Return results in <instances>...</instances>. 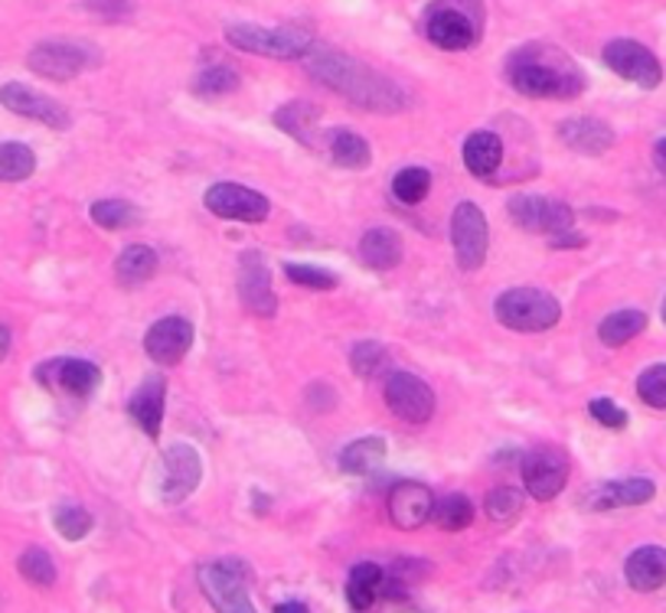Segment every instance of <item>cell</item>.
<instances>
[{"instance_id":"31","label":"cell","mask_w":666,"mask_h":613,"mask_svg":"<svg viewBox=\"0 0 666 613\" xmlns=\"http://www.w3.org/2000/svg\"><path fill=\"white\" fill-rule=\"evenodd\" d=\"M647 330V314L644 310H614L601 320L598 327V340L611 350L627 347L631 340H637Z\"/></svg>"},{"instance_id":"17","label":"cell","mask_w":666,"mask_h":613,"mask_svg":"<svg viewBox=\"0 0 666 613\" xmlns=\"http://www.w3.org/2000/svg\"><path fill=\"white\" fill-rule=\"evenodd\" d=\"M239 300L252 317H275L279 297L272 291V271L259 252H242L239 259Z\"/></svg>"},{"instance_id":"40","label":"cell","mask_w":666,"mask_h":613,"mask_svg":"<svg viewBox=\"0 0 666 613\" xmlns=\"http://www.w3.org/2000/svg\"><path fill=\"white\" fill-rule=\"evenodd\" d=\"M285 277L297 287H307V291H334L340 284V277L327 267H317V264H285Z\"/></svg>"},{"instance_id":"42","label":"cell","mask_w":666,"mask_h":613,"mask_svg":"<svg viewBox=\"0 0 666 613\" xmlns=\"http://www.w3.org/2000/svg\"><path fill=\"white\" fill-rule=\"evenodd\" d=\"M637 395H641L644 405H651L657 412H666V362H657V365H651V369L641 372Z\"/></svg>"},{"instance_id":"19","label":"cell","mask_w":666,"mask_h":613,"mask_svg":"<svg viewBox=\"0 0 666 613\" xmlns=\"http://www.w3.org/2000/svg\"><path fill=\"white\" fill-rule=\"evenodd\" d=\"M432 510H435V496L425 483H395L389 493V519L392 526L402 532H415L425 523H432Z\"/></svg>"},{"instance_id":"39","label":"cell","mask_w":666,"mask_h":613,"mask_svg":"<svg viewBox=\"0 0 666 613\" xmlns=\"http://www.w3.org/2000/svg\"><path fill=\"white\" fill-rule=\"evenodd\" d=\"M385 365H389V350L376 340H363L350 350V369L360 379H376Z\"/></svg>"},{"instance_id":"46","label":"cell","mask_w":666,"mask_h":613,"mask_svg":"<svg viewBox=\"0 0 666 613\" xmlns=\"http://www.w3.org/2000/svg\"><path fill=\"white\" fill-rule=\"evenodd\" d=\"M654 164H657V171L666 176V138L664 141H657V147H654Z\"/></svg>"},{"instance_id":"16","label":"cell","mask_w":666,"mask_h":613,"mask_svg":"<svg viewBox=\"0 0 666 613\" xmlns=\"http://www.w3.org/2000/svg\"><path fill=\"white\" fill-rule=\"evenodd\" d=\"M0 105L10 111V114H20V118H30V121H40L46 128H56V131H69L73 128V114L66 111V105H59L56 98L36 91V88L23 86V83H7L0 86Z\"/></svg>"},{"instance_id":"20","label":"cell","mask_w":666,"mask_h":613,"mask_svg":"<svg viewBox=\"0 0 666 613\" xmlns=\"http://www.w3.org/2000/svg\"><path fill=\"white\" fill-rule=\"evenodd\" d=\"M164 402H167V379L164 375H151L141 382V388L128 398V415L138 422V428L148 438L161 435L164 425Z\"/></svg>"},{"instance_id":"2","label":"cell","mask_w":666,"mask_h":613,"mask_svg":"<svg viewBox=\"0 0 666 613\" xmlns=\"http://www.w3.org/2000/svg\"><path fill=\"white\" fill-rule=\"evenodd\" d=\"M506 79L526 98H578L585 91V73L569 53L549 43H526L506 63Z\"/></svg>"},{"instance_id":"27","label":"cell","mask_w":666,"mask_h":613,"mask_svg":"<svg viewBox=\"0 0 666 613\" xmlns=\"http://www.w3.org/2000/svg\"><path fill=\"white\" fill-rule=\"evenodd\" d=\"M157 252L151 245H128L118 259H114V277L121 287H141L157 274Z\"/></svg>"},{"instance_id":"13","label":"cell","mask_w":666,"mask_h":613,"mask_svg":"<svg viewBox=\"0 0 666 613\" xmlns=\"http://www.w3.org/2000/svg\"><path fill=\"white\" fill-rule=\"evenodd\" d=\"M451 245H455V259L461 271L483 267L487 252H490V226L477 202H468V199L458 202V209L451 216Z\"/></svg>"},{"instance_id":"37","label":"cell","mask_w":666,"mask_h":613,"mask_svg":"<svg viewBox=\"0 0 666 613\" xmlns=\"http://www.w3.org/2000/svg\"><path fill=\"white\" fill-rule=\"evenodd\" d=\"M483 510H487V516H490L493 523L510 526V523H516L520 513H523V493H520L516 486H496V490L487 493Z\"/></svg>"},{"instance_id":"49","label":"cell","mask_w":666,"mask_h":613,"mask_svg":"<svg viewBox=\"0 0 666 613\" xmlns=\"http://www.w3.org/2000/svg\"><path fill=\"white\" fill-rule=\"evenodd\" d=\"M664 324H666V300H664Z\"/></svg>"},{"instance_id":"6","label":"cell","mask_w":666,"mask_h":613,"mask_svg":"<svg viewBox=\"0 0 666 613\" xmlns=\"http://www.w3.org/2000/svg\"><path fill=\"white\" fill-rule=\"evenodd\" d=\"M199 588L216 613H259L249 598V568L236 558L203 565Z\"/></svg>"},{"instance_id":"25","label":"cell","mask_w":666,"mask_h":613,"mask_svg":"<svg viewBox=\"0 0 666 613\" xmlns=\"http://www.w3.org/2000/svg\"><path fill=\"white\" fill-rule=\"evenodd\" d=\"M360 262L367 264V267H373V271H392L395 264L402 262V255H405V245H402V236L395 232V229H370V232H363V239H360Z\"/></svg>"},{"instance_id":"15","label":"cell","mask_w":666,"mask_h":613,"mask_svg":"<svg viewBox=\"0 0 666 613\" xmlns=\"http://www.w3.org/2000/svg\"><path fill=\"white\" fill-rule=\"evenodd\" d=\"M601 59H604V66H608L614 76H621V79H627V83H634V86L657 88L664 83V66H660V59H657L644 43H637V40H611V43L604 46Z\"/></svg>"},{"instance_id":"35","label":"cell","mask_w":666,"mask_h":613,"mask_svg":"<svg viewBox=\"0 0 666 613\" xmlns=\"http://www.w3.org/2000/svg\"><path fill=\"white\" fill-rule=\"evenodd\" d=\"M432 193V171L428 167H402L392 176V196L405 206H418Z\"/></svg>"},{"instance_id":"10","label":"cell","mask_w":666,"mask_h":613,"mask_svg":"<svg viewBox=\"0 0 666 613\" xmlns=\"http://www.w3.org/2000/svg\"><path fill=\"white\" fill-rule=\"evenodd\" d=\"M33 379L46 392H63L73 398H92L101 385V369L89 359H73V355H56L46 359L33 369Z\"/></svg>"},{"instance_id":"32","label":"cell","mask_w":666,"mask_h":613,"mask_svg":"<svg viewBox=\"0 0 666 613\" xmlns=\"http://www.w3.org/2000/svg\"><path fill=\"white\" fill-rule=\"evenodd\" d=\"M36 174V154L23 141H0V183H23Z\"/></svg>"},{"instance_id":"48","label":"cell","mask_w":666,"mask_h":613,"mask_svg":"<svg viewBox=\"0 0 666 613\" xmlns=\"http://www.w3.org/2000/svg\"><path fill=\"white\" fill-rule=\"evenodd\" d=\"M275 613H307V607H304L301 601H287V604H282Z\"/></svg>"},{"instance_id":"3","label":"cell","mask_w":666,"mask_h":613,"mask_svg":"<svg viewBox=\"0 0 666 613\" xmlns=\"http://www.w3.org/2000/svg\"><path fill=\"white\" fill-rule=\"evenodd\" d=\"M483 33L480 0H435L425 13V36L445 53L471 50Z\"/></svg>"},{"instance_id":"43","label":"cell","mask_w":666,"mask_h":613,"mask_svg":"<svg viewBox=\"0 0 666 613\" xmlns=\"http://www.w3.org/2000/svg\"><path fill=\"white\" fill-rule=\"evenodd\" d=\"M588 415H591L598 425H604L608 431H624V428H627V412H624L618 402H611V398H591Z\"/></svg>"},{"instance_id":"11","label":"cell","mask_w":666,"mask_h":613,"mask_svg":"<svg viewBox=\"0 0 666 613\" xmlns=\"http://www.w3.org/2000/svg\"><path fill=\"white\" fill-rule=\"evenodd\" d=\"M382 398L389 405V412L405 422V425H425L435 415V392L425 379L412 375V372H392L385 375L382 385Z\"/></svg>"},{"instance_id":"7","label":"cell","mask_w":666,"mask_h":613,"mask_svg":"<svg viewBox=\"0 0 666 613\" xmlns=\"http://www.w3.org/2000/svg\"><path fill=\"white\" fill-rule=\"evenodd\" d=\"M92 63H96V53L76 40H43L26 56V66L50 83H69L79 73H86Z\"/></svg>"},{"instance_id":"38","label":"cell","mask_w":666,"mask_h":613,"mask_svg":"<svg viewBox=\"0 0 666 613\" xmlns=\"http://www.w3.org/2000/svg\"><path fill=\"white\" fill-rule=\"evenodd\" d=\"M242 86V79H239V73L232 69V66H222V63H216V66H206L199 76H196V83H193V91L199 95V98H219V95H229V91H236V88Z\"/></svg>"},{"instance_id":"12","label":"cell","mask_w":666,"mask_h":613,"mask_svg":"<svg viewBox=\"0 0 666 613\" xmlns=\"http://www.w3.org/2000/svg\"><path fill=\"white\" fill-rule=\"evenodd\" d=\"M206 209L219 219H229V222H249V226H259L269 219L272 212V202L265 193L259 189H249L242 183H212L203 196Z\"/></svg>"},{"instance_id":"9","label":"cell","mask_w":666,"mask_h":613,"mask_svg":"<svg viewBox=\"0 0 666 613\" xmlns=\"http://www.w3.org/2000/svg\"><path fill=\"white\" fill-rule=\"evenodd\" d=\"M510 219L533 236H563L575 229V212L569 202L549 199V196H510L506 199Z\"/></svg>"},{"instance_id":"21","label":"cell","mask_w":666,"mask_h":613,"mask_svg":"<svg viewBox=\"0 0 666 613\" xmlns=\"http://www.w3.org/2000/svg\"><path fill=\"white\" fill-rule=\"evenodd\" d=\"M559 141L585 157H601L614 147V131L598 118H566L559 124Z\"/></svg>"},{"instance_id":"29","label":"cell","mask_w":666,"mask_h":613,"mask_svg":"<svg viewBox=\"0 0 666 613\" xmlns=\"http://www.w3.org/2000/svg\"><path fill=\"white\" fill-rule=\"evenodd\" d=\"M382 584H385V571H382L376 561H363L350 571L347 578V601L353 611H370L382 594Z\"/></svg>"},{"instance_id":"22","label":"cell","mask_w":666,"mask_h":613,"mask_svg":"<svg viewBox=\"0 0 666 613\" xmlns=\"http://www.w3.org/2000/svg\"><path fill=\"white\" fill-rule=\"evenodd\" d=\"M657 496V486L654 480H644V477H631V480H614V483H604L591 493L588 506L598 510V513H608V510H621V506H644Z\"/></svg>"},{"instance_id":"28","label":"cell","mask_w":666,"mask_h":613,"mask_svg":"<svg viewBox=\"0 0 666 613\" xmlns=\"http://www.w3.org/2000/svg\"><path fill=\"white\" fill-rule=\"evenodd\" d=\"M327 154L343 171H367L373 164V151H370L367 138H360L357 131H330Z\"/></svg>"},{"instance_id":"47","label":"cell","mask_w":666,"mask_h":613,"mask_svg":"<svg viewBox=\"0 0 666 613\" xmlns=\"http://www.w3.org/2000/svg\"><path fill=\"white\" fill-rule=\"evenodd\" d=\"M7 352H10V330L0 324V362L7 359Z\"/></svg>"},{"instance_id":"33","label":"cell","mask_w":666,"mask_h":613,"mask_svg":"<svg viewBox=\"0 0 666 613\" xmlns=\"http://www.w3.org/2000/svg\"><path fill=\"white\" fill-rule=\"evenodd\" d=\"M92 222L105 232H118V229H131L141 222V209L128 199H98L89 209Z\"/></svg>"},{"instance_id":"34","label":"cell","mask_w":666,"mask_h":613,"mask_svg":"<svg viewBox=\"0 0 666 613\" xmlns=\"http://www.w3.org/2000/svg\"><path fill=\"white\" fill-rule=\"evenodd\" d=\"M432 523L445 532H461L474 523V503L465 496V493H448L441 500H435V510H432Z\"/></svg>"},{"instance_id":"8","label":"cell","mask_w":666,"mask_h":613,"mask_svg":"<svg viewBox=\"0 0 666 613\" xmlns=\"http://www.w3.org/2000/svg\"><path fill=\"white\" fill-rule=\"evenodd\" d=\"M569 453L556 444H543L523 457V486L533 500L549 503L569 483Z\"/></svg>"},{"instance_id":"23","label":"cell","mask_w":666,"mask_h":613,"mask_svg":"<svg viewBox=\"0 0 666 613\" xmlns=\"http://www.w3.org/2000/svg\"><path fill=\"white\" fill-rule=\"evenodd\" d=\"M320 118L324 111L314 101H287L275 111V124L304 147H320Z\"/></svg>"},{"instance_id":"24","label":"cell","mask_w":666,"mask_h":613,"mask_svg":"<svg viewBox=\"0 0 666 613\" xmlns=\"http://www.w3.org/2000/svg\"><path fill=\"white\" fill-rule=\"evenodd\" d=\"M624 578L634 591L641 594H651V591H660L666 584V548L660 545H644L637 548L627 565H624Z\"/></svg>"},{"instance_id":"1","label":"cell","mask_w":666,"mask_h":613,"mask_svg":"<svg viewBox=\"0 0 666 613\" xmlns=\"http://www.w3.org/2000/svg\"><path fill=\"white\" fill-rule=\"evenodd\" d=\"M307 69L320 86L340 91L347 101L367 108V111H380V114H395L408 105L405 91L395 86L392 79H385L373 66L347 56V53H334V50H310L307 53Z\"/></svg>"},{"instance_id":"30","label":"cell","mask_w":666,"mask_h":613,"mask_svg":"<svg viewBox=\"0 0 666 613\" xmlns=\"http://www.w3.org/2000/svg\"><path fill=\"white\" fill-rule=\"evenodd\" d=\"M385 453H389V447H385V438H380V435L353 440L340 453V470L350 473V477H367V473L380 470Z\"/></svg>"},{"instance_id":"5","label":"cell","mask_w":666,"mask_h":613,"mask_svg":"<svg viewBox=\"0 0 666 613\" xmlns=\"http://www.w3.org/2000/svg\"><path fill=\"white\" fill-rule=\"evenodd\" d=\"M226 43L242 53H255L269 59H304L314 50L310 33L301 26H259V23L226 26Z\"/></svg>"},{"instance_id":"36","label":"cell","mask_w":666,"mask_h":613,"mask_svg":"<svg viewBox=\"0 0 666 613\" xmlns=\"http://www.w3.org/2000/svg\"><path fill=\"white\" fill-rule=\"evenodd\" d=\"M17 571L33 588H53L56 584V565H53L50 551H43V548H26L17 561Z\"/></svg>"},{"instance_id":"26","label":"cell","mask_w":666,"mask_h":613,"mask_svg":"<svg viewBox=\"0 0 666 613\" xmlns=\"http://www.w3.org/2000/svg\"><path fill=\"white\" fill-rule=\"evenodd\" d=\"M461 157H465V167H468L477 179H490V176L500 171V164H503V141H500V134H493V131H474V134L465 141Z\"/></svg>"},{"instance_id":"45","label":"cell","mask_w":666,"mask_h":613,"mask_svg":"<svg viewBox=\"0 0 666 613\" xmlns=\"http://www.w3.org/2000/svg\"><path fill=\"white\" fill-rule=\"evenodd\" d=\"M549 245H553L556 252H566V249H585V245H588V239H585L581 232H575V229H571V232H563V236H553V239H549Z\"/></svg>"},{"instance_id":"14","label":"cell","mask_w":666,"mask_h":613,"mask_svg":"<svg viewBox=\"0 0 666 613\" xmlns=\"http://www.w3.org/2000/svg\"><path fill=\"white\" fill-rule=\"evenodd\" d=\"M203 480V457L190 444H171L161 457L157 490L164 503H184Z\"/></svg>"},{"instance_id":"4","label":"cell","mask_w":666,"mask_h":613,"mask_svg":"<svg viewBox=\"0 0 666 613\" xmlns=\"http://www.w3.org/2000/svg\"><path fill=\"white\" fill-rule=\"evenodd\" d=\"M493 314L513 333H546L563 320V304L539 287H510L496 297Z\"/></svg>"},{"instance_id":"44","label":"cell","mask_w":666,"mask_h":613,"mask_svg":"<svg viewBox=\"0 0 666 613\" xmlns=\"http://www.w3.org/2000/svg\"><path fill=\"white\" fill-rule=\"evenodd\" d=\"M83 7L101 20H124L131 13V0H83Z\"/></svg>"},{"instance_id":"41","label":"cell","mask_w":666,"mask_h":613,"mask_svg":"<svg viewBox=\"0 0 666 613\" xmlns=\"http://www.w3.org/2000/svg\"><path fill=\"white\" fill-rule=\"evenodd\" d=\"M53 526L56 532L66 538V541H83L89 532H92V513L89 510H83V506H59L56 513H53Z\"/></svg>"},{"instance_id":"18","label":"cell","mask_w":666,"mask_h":613,"mask_svg":"<svg viewBox=\"0 0 666 613\" xmlns=\"http://www.w3.org/2000/svg\"><path fill=\"white\" fill-rule=\"evenodd\" d=\"M193 337H196V330H193L190 320H184V317H161L144 333V352L151 355V362L171 369V365H177L190 352Z\"/></svg>"}]
</instances>
